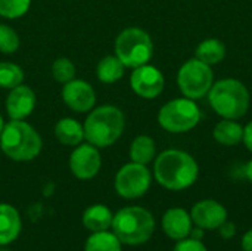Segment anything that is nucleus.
Returning a JSON list of instances; mask_svg holds the SVG:
<instances>
[{
    "label": "nucleus",
    "instance_id": "nucleus-1",
    "mask_svg": "<svg viewBox=\"0 0 252 251\" xmlns=\"http://www.w3.org/2000/svg\"><path fill=\"white\" fill-rule=\"evenodd\" d=\"M155 179L170 191H183L192 186L199 175V167L192 155L179 149H168L155 161Z\"/></svg>",
    "mask_w": 252,
    "mask_h": 251
},
{
    "label": "nucleus",
    "instance_id": "nucleus-2",
    "mask_svg": "<svg viewBox=\"0 0 252 251\" xmlns=\"http://www.w3.org/2000/svg\"><path fill=\"white\" fill-rule=\"evenodd\" d=\"M124 114L114 105H103L90 112L84 123V139L96 148L111 146L124 130Z\"/></svg>",
    "mask_w": 252,
    "mask_h": 251
},
{
    "label": "nucleus",
    "instance_id": "nucleus-3",
    "mask_svg": "<svg viewBox=\"0 0 252 251\" xmlns=\"http://www.w3.org/2000/svg\"><path fill=\"white\" fill-rule=\"evenodd\" d=\"M0 148L15 161H30L40 154L41 138L28 123L10 120L0 135Z\"/></svg>",
    "mask_w": 252,
    "mask_h": 251
},
{
    "label": "nucleus",
    "instance_id": "nucleus-4",
    "mask_svg": "<svg viewBox=\"0 0 252 251\" xmlns=\"http://www.w3.org/2000/svg\"><path fill=\"white\" fill-rule=\"evenodd\" d=\"M111 226L123 244L139 246L151 240L155 231V220L143 207H126L112 217Z\"/></svg>",
    "mask_w": 252,
    "mask_h": 251
},
{
    "label": "nucleus",
    "instance_id": "nucleus-5",
    "mask_svg": "<svg viewBox=\"0 0 252 251\" xmlns=\"http://www.w3.org/2000/svg\"><path fill=\"white\" fill-rule=\"evenodd\" d=\"M210 104L223 118L236 120L247 114L250 108V93L245 84L235 78L217 81L210 89Z\"/></svg>",
    "mask_w": 252,
    "mask_h": 251
},
{
    "label": "nucleus",
    "instance_id": "nucleus-6",
    "mask_svg": "<svg viewBox=\"0 0 252 251\" xmlns=\"http://www.w3.org/2000/svg\"><path fill=\"white\" fill-rule=\"evenodd\" d=\"M115 53L126 67L137 68L149 62L154 53V44L146 31L133 27L124 30L117 37Z\"/></svg>",
    "mask_w": 252,
    "mask_h": 251
},
{
    "label": "nucleus",
    "instance_id": "nucleus-7",
    "mask_svg": "<svg viewBox=\"0 0 252 251\" xmlns=\"http://www.w3.org/2000/svg\"><path fill=\"white\" fill-rule=\"evenodd\" d=\"M201 120V111L192 99H174L165 104L158 121L162 129L171 133H185L192 130Z\"/></svg>",
    "mask_w": 252,
    "mask_h": 251
},
{
    "label": "nucleus",
    "instance_id": "nucleus-8",
    "mask_svg": "<svg viewBox=\"0 0 252 251\" xmlns=\"http://www.w3.org/2000/svg\"><path fill=\"white\" fill-rule=\"evenodd\" d=\"M213 70L199 59H189L179 71L177 83L185 96L199 99L205 96L213 86Z\"/></svg>",
    "mask_w": 252,
    "mask_h": 251
},
{
    "label": "nucleus",
    "instance_id": "nucleus-9",
    "mask_svg": "<svg viewBox=\"0 0 252 251\" xmlns=\"http://www.w3.org/2000/svg\"><path fill=\"white\" fill-rule=\"evenodd\" d=\"M151 172L145 164L128 163L115 176V191L127 200L143 197L151 186Z\"/></svg>",
    "mask_w": 252,
    "mask_h": 251
},
{
    "label": "nucleus",
    "instance_id": "nucleus-10",
    "mask_svg": "<svg viewBox=\"0 0 252 251\" xmlns=\"http://www.w3.org/2000/svg\"><path fill=\"white\" fill-rule=\"evenodd\" d=\"M100 154L97 148L92 143L77 145L69 157V169L75 178L81 180H89L94 178L100 170Z\"/></svg>",
    "mask_w": 252,
    "mask_h": 251
},
{
    "label": "nucleus",
    "instance_id": "nucleus-11",
    "mask_svg": "<svg viewBox=\"0 0 252 251\" xmlns=\"http://www.w3.org/2000/svg\"><path fill=\"white\" fill-rule=\"evenodd\" d=\"M131 89L136 95L145 99L157 98L164 89V75L162 72L152 65H142L134 68L130 78Z\"/></svg>",
    "mask_w": 252,
    "mask_h": 251
},
{
    "label": "nucleus",
    "instance_id": "nucleus-12",
    "mask_svg": "<svg viewBox=\"0 0 252 251\" xmlns=\"http://www.w3.org/2000/svg\"><path fill=\"white\" fill-rule=\"evenodd\" d=\"M63 102L75 112H87L96 104V93L92 84L84 80H71L62 89Z\"/></svg>",
    "mask_w": 252,
    "mask_h": 251
},
{
    "label": "nucleus",
    "instance_id": "nucleus-13",
    "mask_svg": "<svg viewBox=\"0 0 252 251\" xmlns=\"http://www.w3.org/2000/svg\"><path fill=\"white\" fill-rule=\"evenodd\" d=\"M190 217L198 228L214 231L227 220V210L219 201L202 200L192 207Z\"/></svg>",
    "mask_w": 252,
    "mask_h": 251
},
{
    "label": "nucleus",
    "instance_id": "nucleus-14",
    "mask_svg": "<svg viewBox=\"0 0 252 251\" xmlns=\"http://www.w3.org/2000/svg\"><path fill=\"white\" fill-rule=\"evenodd\" d=\"M35 108V93L28 86L19 84L10 89L6 99V111L10 120H24Z\"/></svg>",
    "mask_w": 252,
    "mask_h": 251
},
{
    "label": "nucleus",
    "instance_id": "nucleus-15",
    "mask_svg": "<svg viewBox=\"0 0 252 251\" xmlns=\"http://www.w3.org/2000/svg\"><path fill=\"white\" fill-rule=\"evenodd\" d=\"M192 223L190 215L180 207L167 210L162 217V229L165 235L176 241L185 240L190 235Z\"/></svg>",
    "mask_w": 252,
    "mask_h": 251
},
{
    "label": "nucleus",
    "instance_id": "nucleus-16",
    "mask_svg": "<svg viewBox=\"0 0 252 251\" xmlns=\"http://www.w3.org/2000/svg\"><path fill=\"white\" fill-rule=\"evenodd\" d=\"M21 232V217L15 207L0 204V246L10 244Z\"/></svg>",
    "mask_w": 252,
    "mask_h": 251
},
{
    "label": "nucleus",
    "instance_id": "nucleus-17",
    "mask_svg": "<svg viewBox=\"0 0 252 251\" xmlns=\"http://www.w3.org/2000/svg\"><path fill=\"white\" fill-rule=\"evenodd\" d=\"M56 139L66 146H77L84 139V127L74 118H62L55 126Z\"/></svg>",
    "mask_w": 252,
    "mask_h": 251
},
{
    "label": "nucleus",
    "instance_id": "nucleus-18",
    "mask_svg": "<svg viewBox=\"0 0 252 251\" xmlns=\"http://www.w3.org/2000/svg\"><path fill=\"white\" fill-rule=\"evenodd\" d=\"M112 213L111 210L103 204H94L90 206L84 215H83V225L92 231V232H100L108 231V228L112 225Z\"/></svg>",
    "mask_w": 252,
    "mask_h": 251
},
{
    "label": "nucleus",
    "instance_id": "nucleus-19",
    "mask_svg": "<svg viewBox=\"0 0 252 251\" xmlns=\"http://www.w3.org/2000/svg\"><path fill=\"white\" fill-rule=\"evenodd\" d=\"M214 139L224 146H235L244 139V127L229 118H224L214 127Z\"/></svg>",
    "mask_w": 252,
    "mask_h": 251
},
{
    "label": "nucleus",
    "instance_id": "nucleus-20",
    "mask_svg": "<svg viewBox=\"0 0 252 251\" xmlns=\"http://www.w3.org/2000/svg\"><path fill=\"white\" fill-rule=\"evenodd\" d=\"M124 64L118 59V56H105L99 61L96 74L97 78L105 84H112L118 81L124 75Z\"/></svg>",
    "mask_w": 252,
    "mask_h": 251
},
{
    "label": "nucleus",
    "instance_id": "nucleus-21",
    "mask_svg": "<svg viewBox=\"0 0 252 251\" xmlns=\"http://www.w3.org/2000/svg\"><path fill=\"white\" fill-rule=\"evenodd\" d=\"M226 56V46L217 38L204 40L196 49V59L202 61L207 65L219 64Z\"/></svg>",
    "mask_w": 252,
    "mask_h": 251
},
{
    "label": "nucleus",
    "instance_id": "nucleus-22",
    "mask_svg": "<svg viewBox=\"0 0 252 251\" xmlns=\"http://www.w3.org/2000/svg\"><path fill=\"white\" fill-rule=\"evenodd\" d=\"M155 157V142L149 136H137L130 148V158L137 164H148Z\"/></svg>",
    "mask_w": 252,
    "mask_h": 251
},
{
    "label": "nucleus",
    "instance_id": "nucleus-23",
    "mask_svg": "<svg viewBox=\"0 0 252 251\" xmlns=\"http://www.w3.org/2000/svg\"><path fill=\"white\" fill-rule=\"evenodd\" d=\"M84 251H121V241L112 232H94L89 237Z\"/></svg>",
    "mask_w": 252,
    "mask_h": 251
},
{
    "label": "nucleus",
    "instance_id": "nucleus-24",
    "mask_svg": "<svg viewBox=\"0 0 252 251\" xmlns=\"http://www.w3.org/2000/svg\"><path fill=\"white\" fill-rule=\"evenodd\" d=\"M24 81V71L12 62H0V87L13 89Z\"/></svg>",
    "mask_w": 252,
    "mask_h": 251
},
{
    "label": "nucleus",
    "instance_id": "nucleus-25",
    "mask_svg": "<svg viewBox=\"0 0 252 251\" xmlns=\"http://www.w3.org/2000/svg\"><path fill=\"white\" fill-rule=\"evenodd\" d=\"M31 0H0V16L16 19L24 16L30 9Z\"/></svg>",
    "mask_w": 252,
    "mask_h": 251
},
{
    "label": "nucleus",
    "instance_id": "nucleus-26",
    "mask_svg": "<svg viewBox=\"0 0 252 251\" xmlns=\"http://www.w3.org/2000/svg\"><path fill=\"white\" fill-rule=\"evenodd\" d=\"M52 74H53V78L58 83L65 84V83L74 80V77H75V65L68 58H58L52 65Z\"/></svg>",
    "mask_w": 252,
    "mask_h": 251
},
{
    "label": "nucleus",
    "instance_id": "nucleus-27",
    "mask_svg": "<svg viewBox=\"0 0 252 251\" xmlns=\"http://www.w3.org/2000/svg\"><path fill=\"white\" fill-rule=\"evenodd\" d=\"M19 47V37L13 28L9 25L0 24V52L1 53H15Z\"/></svg>",
    "mask_w": 252,
    "mask_h": 251
},
{
    "label": "nucleus",
    "instance_id": "nucleus-28",
    "mask_svg": "<svg viewBox=\"0 0 252 251\" xmlns=\"http://www.w3.org/2000/svg\"><path fill=\"white\" fill-rule=\"evenodd\" d=\"M173 251H208L207 247L202 244V241L199 240H193V238H185L180 240L179 244H176L174 250Z\"/></svg>",
    "mask_w": 252,
    "mask_h": 251
},
{
    "label": "nucleus",
    "instance_id": "nucleus-29",
    "mask_svg": "<svg viewBox=\"0 0 252 251\" xmlns=\"http://www.w3.org/2000/svg\"><path fill=\"white\" fill-rule=\"evenodd\" d=\"M219 229H220V235H221L224 240H230V238H233L235 234H236V226H235V223H233V222H229V220H226Z\"/></svg>",
    "mask_w": 252,
    "mask_h": 251
},
{
    "label": "nucleus",
    "instance_id": "nucleus-30",
    "mask_svg": "<svg viewBox=\"0 0 252 251\" xmlns=\"http://www.w3.org/2000/svg\"><path fill=\"white\" fill-rule=\"evenodd\" d=\"M247 145V148L252 152V121L247 124V127H244V139H242Z\"/></svg>",
    "mask_w": 252,
    "mask_h": 251
},
{
    "label": "nucleus",
    "instance_id": "nucleus-31",
    "mask_svg": "<svg viewBox=\"0 0 252 251\" xmlns=\"http://www.w3.org/2000/svg\"><path fill=\"white\" fill-rule=\"evenodd\" d=\"M242 249L244 251H252V229H250L242 238Z\"/></svg>",
    "mask_w": 252,
    "mask_h": 251
},
{
    "label": "nucleus",
    "instance_id": "nucleus-32",
    "mask_svg": "<svg viewBox=\"0 0 252 251\" xmlns=\"http://www.w3.org/2000/svg\"><path fill=\"white\" fill-rule=\"evenodd\" d=\"M202 231H204L202 228H196V229H192V231H190V235H189V237H190V238H193V240H199V241H201V240H202V237H204V232H202Z\"/></svg>",
    "mask_w": 252,
    "mask_h": 251
},
{
    "label": "nucleus",
    "instance_id": "nucleus-33",
    "mask_svg": "<svg viewBox=\"0 0 252 251\" xmlns=\"http://www.w3.org/2000/svg\"><path fill=\"white\" fill-rule=\"evenodd\" d=\"M245 175H247V178L250 179V182L252 183V160L247 164V167H245Z\"/></svg>",
    "mask_w": 252,
    "mask_h": 251
},
{
    "label": "nucleus",
    "instance_id": "nucleus-34",
    "mask_svg": "<svg viewBox=\"0 0 252 251\" xmlns=\"http://www.w3.org/2000/svg\"><path fill=\"white\" fill-rule=\"evenodd\" d=\"M3 127H4V123H3V118H1V115H0V135H1V132H3Z\"/></svg>",
    "mask_w": 252,
    "mask_h": 251
}]
</instances>
